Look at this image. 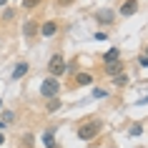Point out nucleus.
<instances>
[{
	"label": "nucleus",
	"mask_w": 148,
	"mask_h": 148,
	"mask_svg": "<svg viewBox=\"0 0 148 148\" xmlns=\"http://www.w3.org/2000/svg\"><path fill=\"white\" fill-rule=\"evenodd\" d=\"M136 10H138V0H123V5H121V15L123 18H131V15H136Z\"/></svg>",
	"instance_id": "20e7f679"
},
{
	"label": "nucleus",
	"mask_w": 148,
	"mask_h": 148,
	"mask_svg": "<svg viewBox=\"0 0 148 148\" xmlns=\"http://www.w3.org/2000/svg\"><path fill=\"white\" fill-rule=\"evenodd\" d=\"M0 108H3V101H0Z\"/></svg>",
	"instance_id": "b1692460"
},
{
	"label": "nucleus",
	"mask_w": 148,
	"mask_h": 148,
	"mask_svg": "<svg viewBox=\"0 0 148 148\" xmlns=\"http://www.w3.org/2000/svg\"><path fill=\"white\" fill-rule=\"evenodd\" d=\"M3 128H5V123H3V121H0V131H3Z\"/></svg>",
	"instance_id": "5701e85b"
},
{
	"label": "nucleus",
	"mask_w": 148,
	"mask_h": 148,
	"mask_svg": "<svg viewBox=\"0 0 148 148\" xmlns=\"http://www.w3.org/2000/svg\"><path fill=\"white\" fill-rule=\"evenodd\" d=\"M13 118H15V113H13V110H5V113H3V123H10Z\"/></svg>",
	"instance_id": "dca6fc26"
},
{
	"label": "nucleus",
	"mask_w": 148,
	"mask_h": 148,
	"mask_svg": "<svg viewBox=\"0 0 148 148\" xmlns=\"http://www.w3.org/2000/svg\"><path fill=\"white\" fill-rule=\"evenodd\" d=\"M113 83H116V86H118V88H123V86H125V83H128V78H125L123 73H121V75H116V78H113Z\"/></svg>",
	"instance_id": "2eb2a0df"
},
{
	"label": "nucleus",
	"mask_w": 148,
	"mask_h": 148,
	"mask_svg": "<svg viewBox=\"0 0 148 148\" xmlns=\"http://www.w3.org/2000/svg\"><path fill=\"white\" fill-rule=\"evenodd\" d=\"M43 0H23V8H28V10H33V8H38Z\"/></svg>",
	"instance_id": "4468645a"
},
{
	"label": "nucleus",
	"mask_w": 148,
	"mask_h": 148,
	"mask_svg": "<svg viewBox=\"0 0 148 148\" xmlns=\"http://www.w3.org/2000/svg\"><path fill=\"white\" fill-rule=\"evenodd\" d=\"M40 28H38V23H35V20H25V25H23V35L28 40L30 38H35V33H38Z\"/></svg>",
	"instance_id": "423d86ee"
},
{
	"label": "nucleus",
	"mask_w": 148,
	"mask_h": 148,
	"mask_svg": "<svg viewBox=\"0 0 148 148\" xmlns=\"http://www.w3.org/2000/svg\"><path fill=\"white\" fill-rule=\"evenodd\" d=\"M140 131H143V125L136 123V125H131V131H128V133H131V136H140Z\"/></svg>",
	"instance_id": "6ab92c4d"
},
{
	"label": "nucleus",
	"mask_w": 148,
	"mask_h": 148,
	"mask_svg": "<svg viewBox=\"0 0 148 148\" xmlns=\"http://www.w3.org/2000/svg\"><path fill=\"white\" fill-rule=\"evenodd\" d=\"M101 133V121L98 118H88L78 125V138L80 140H93L95 136Z\"/></svg>",
	"instance_id": "f257e3e1"
},
{
	"label": "nucleus",
	"mask_w": 148,
	"mask_h": 148,
	"mask_svg": "<svg viewBox=\"0 0 148 148\" xmlns=\"http://www.w3.org/2000/svg\"><path fill=\"white\" fill-rule=\"evenodd\" d=\"M138 63H140V68H148V55H140Z\"/></svg>",
	"instance_id": "aec40b11"
},
{
	"label": "nucleus",
	"mask_w": 148,
	"mask_h": 148,
	"mask_svg": "<svg viewBox=\"0 0 148 148\" xmlns=\"http://www.w3.org/2000/svg\"><path fill=\"white\" fill-rule=\"evenodd\" d=\"M106 73H108L110 78L121 75V73H123V63H118V60H113V63H106Z\"/></svg>",
	"instance_id": "0eeeda50"
},
{
	"label": "nucleus",
	"mask_w": 148,
	"mask_h": 148,
	"mask_svg": "<svg viewBox=\"0 0 148 148\" xmlns=\"http://www.w3.org/2000/svg\"><path fill=\"white\" fill-rule=\"evenodd\" d=\"M28 68H30V65H28V63H18L15 68H13V80H18V78H23L25 73H28Z\"/></svg>",
	"instance_id": "9b49d317"
},
{
	"label": "nucleus",
	"mask_w": 148,
	"mask_h": 148,
	"mask_svg": "<svg viewBox=\"0 0 148 148\" xmlns=\"http://www.w3.org/2000/svg\"><path fill=\"white\" fill-rule=\"evenodd\" d=\"M60 106H63V103L58 101V98H50V103H48V110H50V113H55V110H60Z\"/></svg>",
	"instance_id": "ddd939ff"
},
{
	"label": "nucleus",
	"mask_w": 148,
	"mask_h": 148,
	"mask_svg": "<svg viewBox=\"0 0 148 148\" xmlns=\"http://www.w3.org/2000/svg\"><path fill=\"white\" fill-rule=\"evenodd\" d=\"M108 95V90H103V88H95L93 90V98H106Z\"/></svg>",
	"instance_id": "a211bd4d"
},
{
	"label": "nucleus",
	"mask_w": 148,
	"mask_h": 148,
	"mask_svg": "<svg viewBox=\"0 0 148 148\" xmlns=\"http://www.w3.org/2000/svg\"><path fill=\"white\" fill-rule=\"evenodd\" d=\"M118 58H121V50H118V48H110L108 53L103 55V60H106V63H113V60H118Z\"/></svg>",
	"instance_id": "f8f14e48"
},
{
	"label": "nucleus",
	"mask_w": 148,
	"mask_h": 148,
	"mask_svg": "<svg viewBox=\"0 0 148 148\" xmlns=\"http://www.w3.org/2000/svg\"><path fill=\"white\" fill-rule=\"evenodd\" d=\"M40 35H43V38H53L55 33H58V23H55V20H48V23H43L40 25Z\"/></svg>",
	"instance_id": "39448f33"
},
{
	"label": "nucleus",
	"mask_w": 148,
	"mask_h": 148,
	"mask_svg": "<svg viewBox=\"0 0 148 148\" xmlns=\"http://www.w3.org/2000/svg\"><path fill=\"white\" fill-rule=\"evenodd\" d=\"M58 3H60V5H70V3H73V0H58Z\"/></svg>",
	"instance_id": "412c9836"
},
{
	"label": "nucleus",
	"mask_w": 148,
	"mask_h": 148,
	"mask_svg": "<svg viewBox=\"0 0 148 148\" xmlns=\"http://www.w3.org/2000/svg\"><path fill=\"white\" fill-rule=\"evenodd\" d=\"M3 143H5V138H3V133H0V146H3Z\"/></svg>",
	"instance_id": "4be33fe9"
},
{
	"label": "nucleus",
	"mask_w": 148,
	"mask_h": 148,
	"mask_svg": "<svg viewBox=\"0 0 148 148\" xmlns=\"http://www.w3.org/2000/svg\"><path fill=\"white\" fill-rule=\"evenodd\" d=\"M90 83H93V75H90V73H75V86H90Z\"/></svg>",
	"instance_id": "9d476101"
},
{
	"label": "nucleus",
	"mask_w": 148,
	"mask_h": 148,
	"mask_svg": "<svg viewBox=\"0 0 148 148\" xmlns=\"http://www.w3.org/2000/svg\"><path fill=\"white\" fill-rule=\"evenodd\" d=\"M58 93H60V83H58V78H45L43 80V86H40V95L43 98H58Z\"/></svg>",
	"instance_id": "f03ea898"
},
{
	"label": "nucleus",
	"mask_w": 148,
	"mask_h": 148,
	"mask_svg": "<svg viewBox=\"0 0 148 148\" xmlns=\"http://www.w3.org/2000/svg\"><path fill=\"white\" fill-rule=\"evenodd\" d=\"M48 70H50V75H53V78L63 75V73H65V60H63V55L55 53L53 58H50V63H48Z\"/></svg>",
	"instance_id": "7ed1b4c3"
},
{
	"label": "nucleus",
	"mask_w": 148,
	"mask_h": 148,
	"mask_svg": "<svg viewBox=\"0 0 148 148\" xmlns=\"http://www.w3.org/2000/svg\"><path fill=\"white\" fill-rule=\"evenodd\" d=\"M13 18H15V10L13 8H8L5 13H3V20H13Z\"/></svg>",
	"instance_id": "f3484780"
},
{
	"label": "nucleus",
	"mask_w": 148,
	"mask_h": 148,
	"mask_svg": "<svg viewBox=\"0 0 148 148\" xmlns=\"http://www.w3.org/2000/svg\"><path fill=\"white\" fill-rule=\"evenodd\" d=\"M146 55H148V48H146Z\"/></svg>",
	"instance_id": "393cba45"
},
{
	"label": "nucleus",
	"mask_w": 148,
	"mask_h": 148,
	"mask_svg": "<svg viewBox=\"0 0 148 148\" xmlns=\"http://www.w3.org/2000/svg\"><path fill=\"white\" fill-rule=\"evenodd\" d=\"M113 18H116V15H113V10H95V20H101L103 25H110V23H113Z\"/></svg>",
	"instance_id": "6e6552de"
},
{
	"label": "nucleus",
	"mask_w": 148,
	"mask_h": 148,
	"mask_svg": "<svg viewBox=\"0 0 148 148\" xmlns=\"http://www.w3.org/2000/svg\"><path fill=\"white\" fill-rule=\"evenodd\" d=\"M43 146L45 148H55V131L53 128H48V131L43 133Z\"/></svg>",
	"instance_id": "1a4fd4ad"
}]
</instances>
